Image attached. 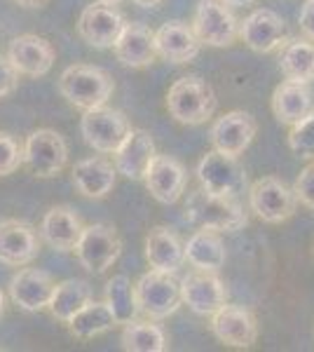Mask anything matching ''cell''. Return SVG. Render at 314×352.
Wrapping results in <instances>:
<instances>
[{"mask_svg":"<svg viewBox=\"0 0 314 352\" xmlns=\"http://www.w3.org/2000/svg\"><path fill=\"white\" fill-rule=\"evenodd\" d=\"M113 89H115V85H113L111 73L99 66H68L59 78V92L64 94L68 104L80 111H92L99 109V106H106Z\"/></svg>","mask_w":314,"mask_h":352,"instance_id":"1","label":"cell"},{"mask_svg":"<svg viewBox=\"0 0 314 352\" xmlns=\"http://www.w3.org/2000/svg\"><path fill=\"white\" fill-rule=\"evenodd\" d=\"M188 219L199 228H211L218 232H237L249 223V217L237 197L211 195L199 186L188 195L186 202Z\"/></svg>","mask_w":314,"mask_h":352,"instance_id":"2","label":"cell"},{"mask_svg":"<svg viewBox=\"0 0 314 352\" xmlns=\"http://www.w3.org/2000/svg\"><path fill=\"white\" fill-rule=\"evenodd\" d=\"M218 99L214 87L197 76H186L169 87L167 111L181 124H202L216 113Z\"/></svg>","mask_w":314,"mask_h":352,"instance_id":"3","label":"cell"},{"mask_svg":"<svg viewBox=\"0 0 314 352\" xmlns=\"http://www.w3.org/2000/svg\"><path fill=\"white\" fill-rule=\"evenodd\" d=\"M134 292L139 310L150 320H167L183 303L181 300V280H176L174 272L150 268V272H146L134 285Z\"/></svg>","mask_w":314,"mask_h":352,"instance_id":"4","label":"cell"},{"mask_svg":"<svg viewBox=\"0 0 314 352\" xmlns=\"http://www.w3.org/2000/svg\"><path fill=\"white\" fill-rule=\"evenodd\" d=\"M76 256L82 263L85 270L101 275L108 268L115 265V261L122 254V242L117 237V230L108 223H92L85 226L82 235L76 244Z\"/></svg>","mask_w":314,"mask_h":352,"instance_id":"5","label":"cell"},{"mask_svg":"<svg viewBox=\"0 0 314 352\" xmlns=\"http://www.w3.org/2000/svg\"><path fill=\"white\" fill-rule=\"evenodd\" d=\"M199 186L211 195L239 197L247 190V172L237 162V157L218 151H209L197 164Z\"/></svg>","mask_w":314,"mask_h":352,"instance_id":"6","label":"cell"},{"mask_svg":"<svg viewBox=\"0 0 314 352\" xmlns=\"http://www.w3.org/2000/svg\"><path fill=\"white\" fill-rule=\"evenodd\" d=\"M251 212L265 223H284L295 214L298 197L295 190L289 188L277 176H262L249 188Z\"/></svg>","mask_w":314,"mask_h":352,"instance_id":"7","label":"cell"},{"mask_svg":"<svg viewBox=\"0 0 314 352\" xmlns=\"http://www.w3.org/2000/svg\"><path fill=\"white\" fill-rule=\"evenodd\" d=\"M192 31L202 45L209 47H227L237 41L239 21L230 5L223 0H199L192 19Z\"/></svg>","mask_w":314,"mask_h":352,"instance_id":"8","label":"cell"},{"mask_svg":"<svg viewBox=\"0 0 314 352\" xmlns=\"http://www.w3.org/2000/svg\"><path fill=\"white\" fill-rule=\"evenodd\" d=\"M68 146L66 139L54 129H36L26 136L24 164L28 172L40 179H52L66 167Z\"/></svg>","mask_w":314,"mask_h":352,"instance_id":"9","label":"cell"},{"mask_svg":"<svg viewBox=\"0 0 314 352\" xmlns=\"http://www.w3.org/2000/svg\"><path fill=\"white\" fill-rule=\"evenodd\" d=\"M131 124L122 111L115 109H99L85 111L82 120H80V132L87 146H92L96 153H115L124 136L129 134Z\"/></svg>","mask_w":314,"mask_h":352,"instance_id":"10","label":"cell"},{"mask_svg":"<svg viewBox=\"0 0 314 352\" xmlns=\"http://www.w3.org/2000/svg\"><path fill=\"white\" fill-rule=\"evenodd\" d=\"M239 38L244 41L249 50L258 54H270L277 47L287 45L289 41V31H287V21L282 19L277 12L272 10H256L251 12L247 19L239 21Z\"/></svg>","mask_w":314,"mask_h":352,"instance_id":"11","label":"cell"},{"mask_svg":"<svg viewBox=\"0 0 314 352\" xmlns=\"http://www.w3.org/2000/svg\"><path fill=\"white\" fill-rule=\"evenodd\" d=\"M124 26V16L120 14L115 5L96 3L87 5L78 19V33L89 47L108 50L113 47Z\"/></svg>","mask_w":314,"mask_h":352,"instance_id":"12","label":"cell"},{"mask_svg":"<svg viewBox=\"0 0 314 352\" xmlns=\"http://www.w3.org/2000/svg\"><path fill=\"white\" fill-rule=\"evenodd\" d=\"M256 132H258V124H256V118L251 116V113L230 111L211 124L209 136H211L214 151L239 157L251 146Z\"/></svg>","mask_w":314,"mask_h":352,"instance_id":"13","label":"cell"},{"mask_svg":"<svg viewBox=\"0 0 314 352\" xmlns=\"http://www.w3.org/2000/svg\"><path fill=\"white\" fill-rule=\"evenodd\" d=\"M144 184L148 192H150L159 204H174V202H179L186 192V184H188L186 167L176 160V157L155 153V157L150 160L144 174Z\"/></svg>","mask_w":314,"mask_h":352,"instance_id":"14","label":"cell"},{"mask_svg":"<svg viewBox=\"0 0 314 352\" xmlns=\"http://www.w3.org/2000/svg\"><path fill=\"white\" fill-rule=\"evenodd\" d=\"M211 331L223 345L249 350L258 340V322L249 310L225 303L211 315Z\"/></svg>","mask_w":314,"mask_h":352,"instance_id":"15","label":"cell"},{"mask_svg":"<svg viewBox=\"0 0 314 352\" xmlns=\"http://www.w3.org/2000/svg\"><path fill=\"white\" fill-rule=\"evenodd\" d=\"M181 300L195 315L211 317L227 303V289L214 272L195 270L181 280Z\"/></svg>","mask_w":314,"mask_h":352,"instance_id":"16","label":"cell"},{"mask_svg":"<svg viewBox=\"0 0 314 352\" xmlns=\"http://www.w3.org/2000/svg\"><path fill=\"white\" fill-rule=\"evenodd\" d=\"M8 59L10 64L16 68L19 76H28V78H40L47 76L54 66V47L49 41L40 36H33V33H26V36H16L8 47Z\"/></svg>","mask_w":314,"mask_h":352,"instance_id":"17","label":"cell"},{"mask_svg":"<svg viewBox=\"0 0 314 352\" xmlns=\"http://www.w3.org/2000/svg\"><path fill=\"white\" fill-rule=\"evenodd\" d=\"M38 252L40 242L33 226L19 219L0 221V263L21 268V265L33 263Z\"/></svg>","mask_w":314,"mask_h":352,"instance_id":"18","label":"cell"},{"mask_svg":"<svg viewBox=\"0 0 314 352\" xmlns=\"http://www.w3.org/2000/svg\"><path fill=\"white\" fill-rule=\"evenodd\" d=\"M202 43L186 21H167L155 31V52L169 64H190L199 56Z\"/></svg>","mask_w":314,"mask_h":352,"instance_id":"19","label":"cell"},{"mask_svg":"<svg viewBox=\"0 0 314 352\" xmlns=\"http://www.w3.org/2000/svg\"><path fill=\"white\" fill-rule=\"evenodd\" d=\"M54 280L49 272L38 268H21L10 280V298L26 312H38L49 305Z\"/></svg>","mask_w":314,"mask_h":352,"instance_id":"20","label":"cell"},{"mask_svg":"<svg viewBox=\"0 0 314 352\" xmlns=\"http://www.w3.org/2000/svg\"><path fill=\"white\" fill-rule=\"evenodd\" d=\"M115 56L122 66L127 68H144L150 66L155 61V33L150 31L146 24H139V21H131L127 24L124 21L122 31H120L115 45Z\"/></svg>","mask_w":314,"mask_h":352,"instance_id":"21","label":"cell"},{"mask_svg":"<svg viewBox=\"0 0 314 352\" xmlns=\"http://www.w3.org/2000/svg\"><path fill=\"white\" fill-rule=\"evenodd\" d=\"M155 141H153L150 132L146 129H129L120 148L113 153L115 155V169L124 179L131 181H144V174L148 164L155 157Z\"/></svg>","mask_w":314,"mask_h":352,"instance_id":"22","label":"cell"},{"mask_svg":"<svg viewBox=\"0 0 314 352\" xmlns=\"http://www.w3.org/2000/svg\"><path fill=\"white\" fill-rule=\"evenodd\" d=\"M82 228L85 226L76 214V209L59 204V207H52L43 217L40 237L56 252H73L80 235H82Z\"/></svg>","mask_w":314,"mask_h":352,"instance_id":"23","label":"cell"},{"mask_svg":"<svg viewBox=\"0 0 314 352\" xmlns=\"http://www.w3.org/2000/svg\"><path fill=\"white\" fill-rule=\"evenodd\" d=\"M117 169L106 157H85L73 167V186L80 195L89 200H101L115 188Z\"/></svg>","mask_w":314,"mask_h":352,"instance_id":"24","label":"cell"},{"mask_svg":"<svg viewBox=\"0 0 314 352\" xmlns=\"http://www.w3.org/2000/svg\"><path fill=\"white\" fill-rule=\"evenodd\" d=\"M146 261L153 270L176 272L186 263V247L176 230L155 226L146 237Z\"/></svg>","mask_w":314,"mask_h":352,"instance_id":"25","label":"cell"},{"mask_svg":"<svg viewBox=\"0 0 314 352\" xmlns=\"http://www.w3.org/2000/svg\"><path fill=\"white\" fill-rule=\"evenodd\" d=\"M314 111L312 89L305 82L284 80L272 92V113L282 124H295Z\"/></svg>","mask_w":314,"mask_h":352,"instance_id":"26","label":"cell"},{"mask_svg":"<svg viewBox=\"0 0 314 352\" xmlns=\"http://www.w3.org/2000/svg\"><path fill=\"white\" fill-rule=\"evenodd\" d=\"M183 247H186V261L192 268L216 272L225 265L227 254H225V244H223V237L218 230L199 228Z\"/></svg>","mask_w":314,"mask_h":352,"instance_id":"27","label":"cell"},{"mask_svg":"<svg viewBox=\"0 0 314 352\" xmlns=\"http://www.w3.org/2000/svg\"><path fill=\"white\" fill-rule=\"evenodd\" d=\"M66 324L71 329L73 336L94 338V336H101V333L111 331L113 327H117V322H115V317H113L106 300L104 303H101V300H89V303H85Z\"/></svg>","mask_w":314,"mask_h":352,"instance_id":"28","label":"cell"},{"mask_svg":"<svg viewBox=\"0 0 314 352\" xmlns=\"http://www.w3.org/2000/svg\"><path fill=\"white\" fill-rule=\"evenodd\" d=\"M92 300V289L85 280H64L59 285H54V292H52V298H49V312L61 322H68L76 312L82 308L85 303Z\"/></svg>","mask_w":314,"mask_h":352,"instance_id":"29","label":"cell"},{"mask_svg":"<svg viewBox=\"0 0 314 352\" xmlns=\"http://www.w3.org/2000/svg\"><path fill=\"white\" fill-rule=\"evenodd\" d=\"M279 71L287 80L310 85L314 80V45L307 41H293L282 50Z\"/></svg>","mask_w":314,"mask_h":352,"instance_id":"30","label":"cell"},{"mask_svg":"<svg viewBox=\"0 0 314 352\" xmlns=\"http://www.w3.org/2000/svg\"><path fill=\"white\" fill-rule=\"evenodd\" d=\"M106 303L111 308L113 317L117 324H127V322L136 320L139 315V303H136V292L134 285L127 275H115L113 280H108L106 285Z\"/></svg>","mask_w":314,"mask_h":352,"instance_id":"31","label":"cell"},{"mask_svg":"<svg viewBox=\"0 0 314 352\" xmlns=\"http://www.w3.org/2000/svg\"><path fill=\"white\" fill-rule=\"evenodd\" d=\"M122 348L127 352H164L167 350V336L153 322L131 320L122 329Z\"/></svg>","mask_w":314,"mask_h":352,"instance_id":"32","label":"cell"},{"mask_svg":"<svg viewBox=\"0 0 314 352\" xmlns=\"http://www.w3.org/2000/svg\"><path fill=\"white\" fill-rule=\"evenodd\" d=\"M289 148L302 160H314V111L302 118L300 122L291 124Z\"/></svg>","mask_w":314,"mask_h":352,"instance_id":"33","label":"cell"},{"mask_svg":"<svg viewBox=\"0 0 314 352\" xmlns=\"http://www.w3.org/2000/svg\"><path fill=\"white\" fill-rule=\"evenodd\" d=\"M24 164V146L12 134L0 132V176H10Z\"/></svg>","mask_w":314,"mask_h":352,"instance_id":"34","label":"cell"},{"mask_svg":"<svg viewBox=\"0 0 314 352\" xmlns=\"http://www.w3.org/2000/svg\"><path fill=\"white\" fill-rule=\"evenodd\" d=\"M295 197L298 202H302L305 207L314 209V164H307L305 169L300 172V176L295 179Z\"/></svg>","mask_w":314,"mask_h":352,"instance_id":"35","label":"cell"},{"mask_svg":"<svg viewBox=\"0 0 314 352\" xmlns=\"http://www.w3.org/2000/svg\"><path fill=\"white\" fill-rule=\"evenodd\" d=\"M16 87H19V73L10 64L8 56H0V99L14 94Z\"/></svg>","mask_w":314,"mask_h":352,"instance_id":"36","label":"cell"},{"mask_svg":"<svg viewBox=\"0 0 314 352\" xmlns=\"http://www.w3.org/2000/svg\"><path fill=\"white\" fill-rule=\"evenodd\" d=\"M298 21H300V31L305 33V38L314 41V0H307V3L302 5Z\"/></svg>","mask_w":314,"mask_h":352,"instance_id":"37","label":"cell"},{"mask_svg":"<svg viewBox=\"0 0 314 352\" xmlns=\"http://www.w3.org/2000/svg\"><path fill=\"white\" fill-rule=\"evenodd\" d=\"M12 3L21 5V8H28V10H38V8H45L47 0H12Z\"/></svg>","mask_w":314,"mask_h":352,"instance_id":"38","label":"cell"},{"mask_svg":"<svg viewBox=\"0 0 314 352\" xmlns=\"http://www.w3.org/2000/svg\"><path fill=\"white\" fill-rule=\"evenodd\" d=\"M134 5H139V8H157L162 0H131Z\"/></svg>","mask_w":314,"mask_h":352,"instance_id":"39","label":"cell"},{"mask_svg":"<svg viewBox=\"0 0 314 352\" xmlns=\"http://www.w3.org/2000/svg\"><path fill=\"white\" fill-rule=\"evenodd\" d=\"M223 3H227L230 8H244V5H251L256 0H223Z\"/></svg>","mask_w":314,"mask_h":352,"instance_id":"40","label":"cell"},{"mask_svg":"<svg viewBox=\"0 0 314 352\" xmlns=\"http://www.w3.org/2000/svg\"><path fill=\"white\" fill-rule=\"evenodd\" d=\"M96 3H106V5H120L122 0H96Z\"/></svg>","mask_w":314,"mask_h":352,"instance_id":"41","label":"cell"},{"mask_svg":"<svg viewBox=\"0 0 314 352\" xmlns=\"http://www.w3.org/2000/svg\"><path fill=\"white\" fill-rule=\"evenodd\" d=\"M3 310H5V294L0 292V315H3Z\"/></svg>","mask_w":314,"mask_h":352,"instance_id":"42","label":"cell"}]
</instances>
